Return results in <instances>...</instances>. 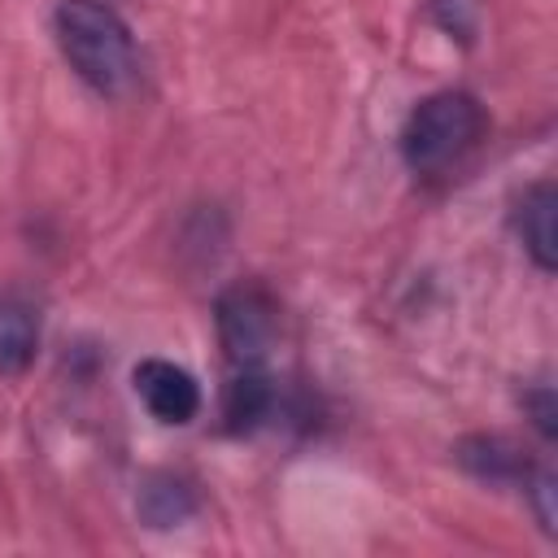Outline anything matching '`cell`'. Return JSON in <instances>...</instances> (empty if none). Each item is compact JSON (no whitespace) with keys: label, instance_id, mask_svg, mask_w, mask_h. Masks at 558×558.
<instances>
[{"label":"cell","instance_id":"8fae6325","mask_svg":"<svg viewBox=\"0 0 558 558\" xmlns=\"http://www.w3.org/2000/svg\"><path fill=\"white\" fill-rule=\"evenodd\" d=\"M519 405H523L527 423L536 427V436H541V440L549 445V440L558 436V401H554V388L536 384V388H527V392L519 397Z\"/></svg>","mask_w":558,"mask_h":558},{"label":"cell","instance_id":"3957f363","mask_svg":"<svg viewBox=\"0 0 558 558\" xmlns=\"http://www.w3.org/2000/svg\"><path fill=\"white\" fill-rule=\"evenodd\" d=\"M214 327L222 357L244 371V366H266L275 340H279V301L266 283L240 279L214 296Z\"/></svg>","mask_w":558,"mask_h":558},{"label":"cell","instance_id":"ba28073f","mask_svg":"<svg viewBox=\"0 0 558 558\" xmlns=\"http://www.w3.org/2000/svg\"><path fill=\"white\" fill-rule=\"evenodd\" d=\"M39 353V314L26 296H0V375H22Z\"/></svg>","mask_w":558,"mask_h":558},{"label":"cell","instance_id":"277c9868","mask_svg":"<svg viewBox=\"0 0 558 558\" xmlns=\"http://www.w3.org/2000/svg\"><path fill=\"white\" fill-rule=\"evenodd\" d=\"M131 384H135L140 401L148 405V414L157 423H166V427H183V423H192L201 414V384L183 366H174L166 357L135 362Z\"/></svg>","mask_w":558,"mask_h":558},{"label":"cell","instance_id":"6da1fadb","mask_svg":"<svg viewBox=\"0 0 558 558\" xmlns=\"http://www.w3.org/2000/svg\"><path fill=\"white\" fill-rule=\"evenodd\" d=\"M52 31L61 44V57L92 92L100 96L131 92L140 74L135 39H131V26L105 0H61L52 13Z\"/></svg>","mask_w":558,"mask_h":558},{"label":"cell","instance_id":"52a82bcc","mask_svg":"<svg viewBox=\"0 0 558 558\" xmlns=\"http://www.w3.org/2000/svg\"><path fill=\"white\" fill-rule=\"evenodd\" d=\"M275 405H279L275 379L262 366H244L222 388V432L248 436V432H257L275 414Z\"/></svg>","mask_w":558,"mask_h":558},{"label":"cell","instance_id":"5b68a950","mask_svg":"<svg viewBox=\"0 0 558 558\" xmlns=\"http://www.w3.org/2000/svg\"><path fill=\"white\" fill-rule=\"evenodd\" d=\"M554 209H558V192H554V183H549V179H536V183L523 187V196L514 201V214H510V222H514V231H519V240H523L532 266L545 270V275H554V266H558Z\"/></svg>","mask_w":558,"mask_h":558},{"label":"cell","instance_id":"7a4b0ae2","mask_svg":"<svg viewBox=\"0 0 558 558\" xmlns=\"http://www.w3.org/2000/svg\"><path fill=\"white\" fill-rule=\"evenodd\" d=\"M484 131H488V118L471 92H462V87L432 92L410 109V118L401 126V140H397L401 161L410 174L436 179V174L453 170L466 153H475Z\"/></svg>","mask_w":558,"mask_h":558},{"label":"cell","instance_id":"8992f818","mask_svg":"<svg viewBox=\"0 0 558 558\" xmlns=\"http://www.w3.org/2000/svg\"><path fill=\"white\" fill-rule=\"evenodd\" d=\"M453 462L480 480V484H523V475L532 471L527 453L506 440V436H493V432H471L453 445Z\"/></svg>","mask_w":558,"mask_h":558},{"label":"cell","instance_id":"9c48e42d","mask_svg":"<svg viewBox=\"0 0 558 558\" xmlns=\"http://www.w3.org/2000/svg\"><path fill=\"white\" fill-rule=\"evenodd\" d=\"M135 510L157 532L179 527V523H187L196 514V488L183 475H174V471H157V475L144 480L140 497H135Z\"/></svg>","mask_w":558,"mask_h":558},{"label":"cell","instance_id":"30bf717a","mask_svg":"<svg viewBox=\"0 0 558 558\" xmlns=\"http://www.w3.org/2000/svg\"><path fill=\"white\" fill-rule=\"evenodd\" d=\"M519 488L527 493L541 532H545V536H558V514H554V493H558V484H554V471H549V466H532Z\"/></svg>","mask_w":558,"mask_h":558}]
</instances>
